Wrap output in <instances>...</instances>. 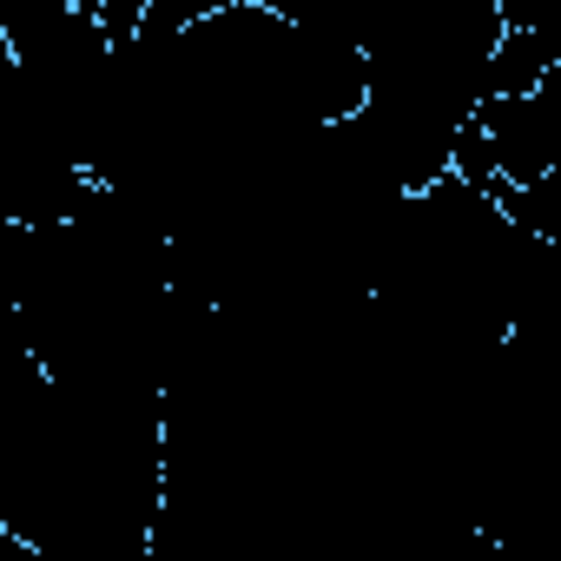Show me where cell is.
<instances>
[{
  "instance_id": "4",
  "label": "cell",
  "mask_w": 561,
  "mask_h": 561,
  "mask_svg": "<svg viewBox=\"0 0 561 561\" xmlns=\"http://www.w3.org/2000/svg\"><path fill=\"white\" fill-rule=\"evenodd\" d=\"M502 14H508V8H502ZM548 80H554V54L541 47V34H535L528 21L508 14L502 41H495V54H489V73H482V100H528V93H541Z\"/></svg>"
},
{
  "instance_id": "3",
  "label": "cell",
  "mask_w": 561,
  "mask_h": 561,
  "mask_svg": "<svg viewBox=\"0 0 561 561\" xmlns=\"http://www.w3.org/2000/svg\"><path fill=\"white\" fill-rule=\"evenodd\" d=\"M469 126L489 146V165L502 185H535L554 172V133H561V80H548L528 100H482Z\"/></svg>"
},
{
  "instance_id": "7",
  "label": "cell",
  "mask_w": 561,
  "mask_h": 561,
  "mask_svg": "<svg viewBox=\"0 0 561 561\" xmlns=\"http://www.w3.org/2000/svg\"><path fill=\"white\" fill-rule=\"evenodd\" d=\"M0 561H41V554H34V548H21L8 528H0Z\"/></svg>"
},
{
  "instance_id": "1",
  "label": "cell",
  "mask_w": 561,
  "mask_h": 561,
  "mask_svg": "<svg viewBox=\"0 0 561 561\" xmlns=\"http://www.w3.org/2000/svg\"><path fill=\"white\" fill-rule=\"evenodd\" d=\"M159 397L60 390L0 436V528L41 561H133L159 522Z\"/></svg>"
},
{
  "instance_id": "2",
  "label": "cell",
  "mask_w": 561,
  "mask_h": 561,
  "mask_svg": "<svg viewBox=\"0 0 561 561\" xmlns=\"http://www.w3.org/2000/svg\"><path fill=\"white\" fill-rule=\"evenodd\" d=\"M87 172L34 126V113L21 106L14 119H0V225L21 231H54L73 218V205L87 198Z\"/></svg>"
},
{
  "instance_id": "8",
  "label": "cell",
  "mask_w": 561,
  "mask_h": 561,
  "mask_svg": "<svg viewBox=\"0 0 561 561\" xmlns=\"http://www.w3.org/2000/svg\"><path fill=\"white\" fill-rule=\"evenodd\" d=\"M133 561H159V554H152V548H146V554H133Z\"/></svg>"
},
{
  "instance_id": "6",
  "label": "cell",
  "mask_w": 561,
  "mask_h": 561,
  "mask_svg": "<svg viewBox=\"0 0 561 561\" xmlns=\"http://www.w3.org/2000/svg\"><path fill=\"white\" fill-rule=\"evenodd\" d=\"M462 561H528V554H522V548H508V541H495V535H476Z\"/></svg>"
},
{
  "instance_id": "5",
  "label": "cell",
  "mask_w": 561,
  "mask_h": 561,
  "mask_svg": "<svg viewBox=\"0 0 561 561\" xmlns=\"http://www.w3.org/2000/svg\"><path fill=\"white\" fill-rule=\"evenodd\" d=\"M27 100H21V73H14V54H8V34H0V119H14Z\"/></svg>"
}]
</instances>
